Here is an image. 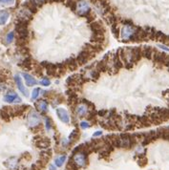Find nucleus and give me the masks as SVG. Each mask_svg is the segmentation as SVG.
Returning a JSON list of instances; mask_svg holds the SVG:
<instances>
[{"instance_id": "nucleus-14", "label": "nucleus", "mask_w": 169, "mask_h": 170, "mask_svg": "<svg viewBox=\"0 0 169 170\" xmlns=\"http://www.w3.org/2000/svg\"><path fill=\"white\" fill-rule=\"evenodd\" d=\"M15 0H0V6H11L14 5Z\"/></svg>"}, {"instance_id": "nucleus-18", "label": "nucleus", "mask_w": 169, "mask_h": 170, "mask_svg": "<svg viewBox=\"0 0 169 170\" xmlns=\"http://www.w3.org/2000/svg\"><path fill=\"white\" fill-rule=\"evenodd\" d=\"M31 64H32V63H31V59L28 57V59H26L24 61H23V64H22V65H23L24 67H26V68H30Z\"/></svg>"}, {"instance_id": "nucleus-22", "label": "nucleus", "mask_w": 169, "mask_h": 170, "mask_svg": "<svg viewBox=\"0 0 169 170\" xmlns=\"http://www.w3.org/2000/svg\"><path fill=\"white\" fill-rule=\"evenodd\" d=\"M102 133H101V131H98V132H97V133H95L94 134V137H98V136H101Z\"/></svg>"}, {"instance_id": "nucleus-3", "label": "nucleus", "mask_w": 169, "mask_h": 170, "mask_svg": "<svg viewBox=\"0 0 169 170\" xmlns=\"http://www.w3.org/2000/svg\"><path fill=\"white\" fill-rule=\"evenodd\" d=\"M40 121H41L40 116L38 115L36 112L31 111L29 113V115H28V118H27V122H28V125L30 127H36L37 125H39Z\"/></svg>"}, {"instance_id": "nucleus-11", "label": "nucleus", "mask_w": 169, "mask_h": 170, "mask_svg": "<svg viewBox=\"0 0 169 170\" xmlns=\"http://www.w3.org/2000/svg\"><path fill=\"white\" fill-rule=\"evenodd\" d=\"M23 78L25 79V81L27 86H34L37 83L36 79L33 78V76H31L29 74H23Z\"/></svg>"}, {"instance_id": "nucleus-9", "label": "nucleus", "mask_w": 169, "mask_h": 170, "mask_svg": "<svg viewBox=\"0 0 169 170\" xmlns=\"http://www.w3.org/2000/svg\"><path fill=\"white\" fill-rule=\"evenodd\" d=\"M88 112V106L85 104H79V105L76 107V114L78 115V117H85Z\"/></svg>"}, {"instance_id": "nucleus-2", "label": "nucleus", "mask_w": 169, "mask_h": 170, "mask_svg": "<svg viewBox=\"0 0 169 170\" xmlns=\"http://www.w3.org/2000/svg\"><path fill=\"white\" fill-rule=\"evenodd\" d=\"M73 164L78 167H85L88 164V159L86 153L80 150V151H76L73 156Z\"/></svg>"}, {"instance_id": "nucleus-12", "label": "nucleus", "mask_w": 169, "mask_h": 170, "mask_svg": "<svg viewBox=\"0 0 169 170\" xmlns=\"http://www.w3.org/2000/svg\"><path fill=\"white\" fill-rule=\"evenodd\" d=\"M67 156L66 155H59L57 156L55 159V165L56 167H61L64 164V163L66 161Z\"/></svg>"}, {"instance_id": "nucleus-13", "label": "nucleus", "mask_w": 169, "mask_h": 170, "mask_svg": "<svg viewBox=\"0 0 169 170\" xmlns=\"http://www.w3.org/2000/svg\"><path fill=\"white\" fill-rule=\"evenodd\" d=\"M36 107L37 110H39L40 112H46L48 109V103L45 101V100H38L36 103Z\"/></svg>"}, {"instance_id": "nucleus-23", "label": "nucleus", "mask_w": 169, "mask_h": 170, "mask_svg": "<svg viewBox=\"0 0 169 170\" xmlns=\"http://www.w3.org/2000/svg\"><path fill=\"white\" fill-rule=\"evenodd\" d=\"M50 170H56V165H50Z\"/></svg>"}, {"instance_id": "nucleus-1", "label": "nucleus", "mask_w": 169, "mask_h": 170, "mask_svg": "<svg viewBox=\"0 0 169 170\" xmlns=\"http://www.w3.org/2000/svg\"><path fill=\"white\" fill-rule=\"evenodd\" d=\"M137 30L135 27H133L129 24H125L121 29V39L123 41H130L134 40V38L136 36Z\"/></svg>"}, {"instance_id": "nucleus-6", "label": "nucleus", "mask_w": 169, "mask_h": 170, "mask_svg": "<svg viewBox=\"0 0 169 170\" xmlns=\"http://www.w3.org/2000/svg\"><path fill=\"white\" fill-rule=\"evenodd\" d=\"M4 100L6 102L13 103V102H20L21 99L17 96V94H15L14 92H9L8 94L4 96Z\"/></svg>"}, {"instance_id": "nucleus-20", "label": "nucleus", "mask_w": 169, "mask_h": 170, "mask_svg": "<svg viewBox=\"0 0 169 170\" xmlns=\"http://www.w3.org/2000/svg\"><path fill=\"white\" fill-rule=\"evenodd\" d=\"M50 83H51V81H50L48 79H42L41 81H40V84L43 85V86H49Z\"/></svg>"}, {"instance_id": "nucleus-19", "label": "nucleus", "mask_w": 169, "mask_h": 170, "mask_svg": "<svg viewBox=\"0 0 169 170\" xmlns=\"http://www.w3.org/2000/svg\"><path fill=\"white\" fill-rule=\"evenodd\" d=\"M32 2L36 6H40V5H42V4H44L46 2V0H32Z\"/></svg>"}, {"instance_id": "nucleus-15", "label": "nucleus", "mask_w": 169, "mask_h": 170, "mask_svg": "<svg viewBox=\"0 0 169 170\" xmlns=\"http://www.w3.org/2000/svg\"><path fill=\"white\" fill-rule=\"evenodd\" d=\"M45 126H46V129H47L48 131L52 129V121L49 118L45 119Z\"/></svg>"}, {"instance_id": "nucleus-8", "label": "nucleus", "mask_w": 169, "mask_h": 170, "mask_svg": "<svg viewBox=\"0 0 169 170\" xmlns=\"http://www.w3.org/2000/svg\"><path fill=\"white\" fill-rule=\"evenodd\" d=\"M14 80H15V82H16V84H17V87H18V89H19V91H20L25 96H28V92H27V90L25 89V86L23 85L20 76H14Z\"/></svg>"}, {"instance_id": "nucleus-7", "label": "nucleus", "mask_w": 169, "mask_h": 170, "mask_svg": "<svg viewBox=\"0 0 169 170\" xmlns=\"http://www.w3.org/2000/svg\"><path fill=\"white\" fill-rule=\"evenodd\" d=\"M4 164H5V166L7 168H9L11 170H15L17 167V164H18L17 159L15 157H11V158H10L9 160H7Z\"/></svg>"}, {"instance_id": "nucleus-17", "label": "nucleus", "mask_w": 169, "mask_h": 170, "mask_svg": "<svg viewBox=\"0 0 169 170\" xmlns=\"http://www.w3.org/2000/svg\"><path fill=\"white\" fill-rule=\"evenodd\" d=\"M14 32H11V33L8 34H7V36H6V40H7L8 43H11V42L14 40Z\"/></svg>"}, {"instance_id": "nucleus-21", "label": "nucleus", "mask_w": 169, "mask_h": 170, "mask_svg": "<svg viewBox=\"0 0 169 170\" xmlns=\"http://www.w3.org/2000/svg\"><path fill=\"white\" fill-rule=\"evenodd\" d=\"M80 127H81L82 129H87L90 127V124L87 121H81L80 122Z\"/></svg>"}, {"instance_id": "nucleus-5", "label": "nucleus", "mask_w": 169, "mask_h": 170, "mask_svg": "<svg viewBox=\"0 0 169 170\" xmlns=\"http://www.w3.org/2000/svg\"><path fill=\"white\" fill-rule=\"evenodd\" d=\"M56 114H57V116H58L59 119L62 122L66 123V124H68V123L70 122V117H69L68 112L65 109H63V108H57Z\"/></svg>"}, {"instance_id": "nucleus-10", "label": "nucleus", "mask_w": 169, "mask_h": 170, "mask_svg": "<svg viewBox=\"0 0 169 170\" xmlns=\"http://www.w3.org/2000/svg\"><path fill=\"white\" fill-rule=\"evenodd\" d=\"M10 16L9 11L6 10H0V26L6 24V22L8 21Z\"/></svg>"}, {"instance_id": "nucleus-4", "label": "nucleus", "mask_w": 169, "mask_h": 170, "mask_svg": "<svg viewBox=\"0 0 169 170\" xmlns=\"http://www.w3.org/2000/svg\"><path fill=\"white\" fill-rule=\"evenodd\" d=\"M76 10L80 16H84L90 11V7L85 1H78L76 5Z\"/></svg>"}, {"instance_id": "nucleus-16", "label": "nucleus", "mask_w": 169, "mask_h": 170, "mask_svg": "<svg viewBox=\"0 0 169 170\" xmlns=\"http://www.w3.org/2000/svg\"><path fill=\"white\" fill-rule=\"evenodd\" d=\"M39 93H40V89L39 88H36V89H34V90L33 91L32 99H36L37 96H39Z\"/></svg>"}]
</instances>
